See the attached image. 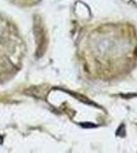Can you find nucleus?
<instances>
[{"mask_svg":"<svg viewBox=\"0 0 137 153\" xmlns=\"http://www.w3.org/2000/svg\"><path fill=\"white\" fill-rule=\"evenodd\" d=\"M2 140H3L2 139V137H0V143H2Z\"/></svg>","mask_w":137,"mask_h":153,"instance_id":"obj_1","label":"nucleus"}]
</instances>
